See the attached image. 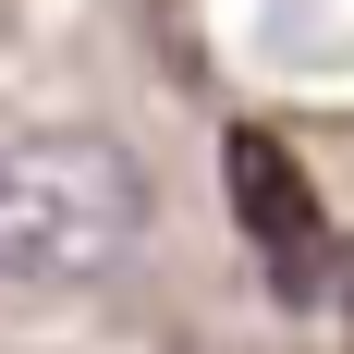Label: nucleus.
<instances>
[{
  "instance_id": "1",
  "label": "nucleus",
  "mask_w": 354,
  "mask_h": 354,
  "mask_svg": "<svg viewBox=\"0 0 354 354\" xmlns=\"http://www.w3.org/2000/svg\"><path fill=\"white\" fill-rule=\"evenodd\" d=\"M147 245V171L110 135H12L0 147V281L86 293Z\"/></svg>"
},
{
  "instance_id": "2",
  "label": "nucleus",
  "mask_w": 354,
  "mask_h": 354,
  "mask_svg": "<svg viewBox=\"0 0 354 354\" xmlns=\"http://www.w3.org/2000/svg\"><path fill=\"white\" fill-rule=\"evenodd\" d=\"M220 183H232V220H245V245L269 257V281L306 293V281H318L330 220H318V183L293 171V147L269 135V122H232V135H220Z\"/></svg>"
}]
</instances>
